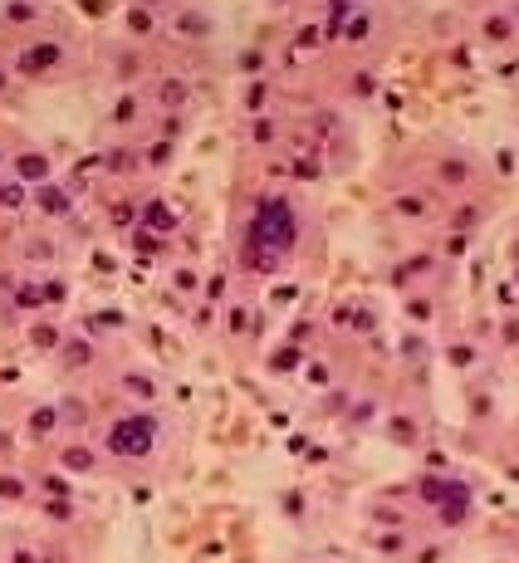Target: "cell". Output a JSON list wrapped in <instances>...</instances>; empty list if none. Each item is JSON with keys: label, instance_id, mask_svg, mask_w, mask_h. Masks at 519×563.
<instances>
[{"label": "cell", "instance_id": "1", "mask_svg": "<svg viewBox=\"0 0 519 563\" xmlns=\"http://www.w3.org/2000/svg\"><path fill=\"white\" fill-rule=\"evenodd\" d=\"M294 235H299V221H294L289 201H260L250 235H245V265L250 270H275L294 250Z\"/></svg>", "mask_w": 519, "mask_h": 563}, {"label": "cell", "instance_id": "2", "mask_svg": "<svg viewBox=\"0 0 519 563\" xmlns=\"http://www.w3.org/2000/svg\"><path fill=\"white\" fill-rule=\"evenodd\" d=\"M147 446H152V422L147 417H128V422L113 426V436H108L113 456H142Z\"/></svg>", "mask_w": 519, "mask_h": 563}]
</instances>
